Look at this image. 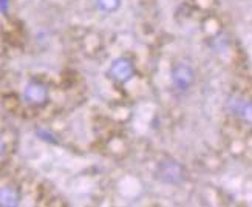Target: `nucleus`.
<instances>
[{
	"mask_svg": "<svg viewBox=\"0 0 252 207\" xmlns=\"http://www.w3.org/2000/svg\"><path fill=\"white\" fill-rule=\"evenodd\" d=\"M159 179H162L164 182H180L183 178V169L180 167V164L173 161H167V162H162L159 166Z\"/></svg>",
	"mask_w": 252,
	"mask_h": 207,
	"instance_id": "1",
	"label": "nucleus"
},
{
	"mask_svg": "<svg viewBox=\"0 0 252 207\" xmlns=\"http://www.w3.org/2000/svg\"><path fill=\"white\" fill-rule=\"evenodd\" d=\"M131 73H133V67L131 63L126 59H118L113 62L112 68H110V76L112 79L119 81V82H126L130 79Z\"/></svg>",
	"mask_w": 252,
	"mask_h": 207,
	"instance_id": "2",
	"label": "nucleus"
},
{
	"mask_svg": "<svg viewBox=\"0 0 252 207\" xmlns=\"http://www.w3.org/2000/svg\"><path fill=\"white\" fill-rule=\"evenodd\" d=\"M173 81L180 87V89H188L193 81V74H192L189 67L180 65V67H177L173 71Z\"/></svg>",
	"mask_w": 252,
	"mask_h": 207,
	"instance_id": "3",
	"label": "nucleus"
},
{
	"mask_svg": "<svg viewBox=\"0 0 252 207\" xmlns=\"http://www.w3.org/2000/svg\"><path fill=\"white\" fill-rule=\"evenodd\" d=\"M45 96H47V91L43 90V87H40V85L32 84L27 89V97L32 102H40L45 99Z\"/></svg>",
	"mask_w": 252,
	"mask_h": 207,
	"instance_id": "4",
	"label": "nucleus"
},
{
	"mask_svg": "<svg viewBox=\"0 0 252 207\" xmlns=\"http://www.w3.org/2000/svg\"><path fill=\"white\" fill-rule=\"evenodd\" d=\"M0 200H2L3 204H16V200H17V195L14 190L11 189H3L2 192V197H0Z\"/></svg>",
	"mask_w": 252,
	"mask_h": 207,
	"instance_id": "5",
	"label": "nucleus"
},
{
	"mask_svg": "<svg viewBox=\"0 0 252 207\" xmlns=\"http://www.w3.org/2000/svg\"><path fill=\"white\" fill-rule=\"evenodd\" d=\"M97 5L104 11H113L119 6V0H97Z\"/></svg>",
	"mask_w": 252,
	"mask_h": 207,
	"instance_id": "6",
	"label": "nucleus"
},
{
	"mask_svg": "<svg viewBox=\"0 0 252 207\" xmlns=\"http://www.w3.org/2000/svg\"><path fill=\"white\" fill-rule=\"evenodd\" d=\"M245 115H246V119L252 121V105H248V107L245 108Z\"/></svg>",
	"mask_w": 252,
	"mask_h": 207,
	"instance_id": "7",
	"label": "nucleus"
},
{
	"mask_svg": "<svg viewBox=\"0 0 252 207\" xmlns=\"http://www.w3.org/2000/svg\"><path fill=\"white\" fill-rule=\"evenodd\" d=\"M2 147H3V146H2V143H0V151H2Z\"/></svg>",
	"mask_w": 252,
	"mask_h": 207,
	"instance_id": "8",
	"label": "nucleus"
}]
</instances>
